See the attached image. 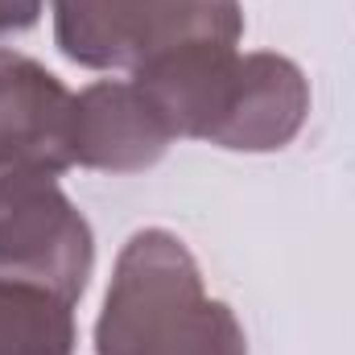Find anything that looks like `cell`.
Masks as SVG:
<instances>
[{
	"instance_id": "277c9868",
	"label": "cell",
	"mask_w": 355,
	"mask_h": 355,
	"mask_svg": "<svg viewBox=\"0 0 355 355\" xmlns=\"http://www.w3.org/2000/svg\"><path fill=\"white\" fill-rule=\"evenodd\" d=\"M75 95L42 62L0 50V174H62L71 149Z\"/></svg>"
},
{
	"instance_id": "7a4b0ae2",
	"label": "cell",
	"mask_w": 355,
	"mask_h": 355,
	"mask_svg": "<svg viewBox=\"0 0 355 355\" xmlns=\"http://www.w3.org/2000/svg\"><path fill=\"white\" fill-rule=\"evenodd\" d=\"M240 0H54V42L87 71H141L194 42H240Z\"/></svg>"
},
{
	"instance_id": "6da1fadb",
	"label": "cell",
	"mask_w": 355,
	"mask_h": 355,
	"mask_svg": "<svg viewBox=\"0 0 355 355\" xmlns=\"http://www.w3.org/2000/svg\"><path fill=\"white\" fill-rule=\"evenodd\" d=\"M95 355H248V339L236 310L207 293L190 248L145 227L116 257Z\"/></svg>"
},
{
	"instance_id": "5b68a950",
	"label": "cell",
	"mask_w": 355,
	"mask_h": 355,
	"mask_svg": "<svg viewBox=\"0 0 355 355\" xmlns=\"http://www.w3.org/2000/svg\"><path fill=\"white\" fill-rule=\"evenodd\" d=\"M170 141V128L132 79H99L75 95V166L103 174H137L157 166Z\"/></svg>"
},
{
	"instance_id": "52a82bcc",
	"label": "cell",
	"mask_w": 355,
	"mask_h": 355,
	"mask_svg": "<svg viewBox=\"0 0 355 355\" xmlns=\"http://www.w3.org/2000/svg\"><path fill=\"white\" fill-rule=\"evenodd\" d=\"M75 302L58 289L0 272V355H75Z\"/></svg>"
},
{
	"instance_id": "8992f818",
	"label": "cell",
	"mask_w": 355,
	"mask_h": 355,
	"mask_svg": "<svg viewBox=\"0 0 355 355\" xmlns=\"http://www.w3.org/2000/svg\"><path fill=\"white\" fill-rule=\"evenodd\" d=\"M306 116H310V79L293 58L272 50L240 54L236 87L227 95L211 145L232 153H277L302 132Z\"/></svg>"
},
{
	"instance_id": "ba28073f",
	"label": "cell",
	"mask_w": 355,
	"mask_h": 355,
	"mask_svg": "<svg viewBox=\"0 0 355 355\" xmlns=\"http://www.w3.org/2000/svg\"><path fill=\"white\" fill-rule=\"evenodd\" d=\"M46 0H0V37L8 33H25L37 25Z\"/></svg>"
},
{
	"instance_id": "3957f363",
	"label": "cell",
	"mask_w": 355,
	"mask_h": 355,
	"mask_svg": "<svg viewBox=\"0 0 355 355\" xmlns=\"http://www.w3.org/2000/svg\"><path fill=\"white\" fill-rule=\"evenodd\" d=\"M95 268V236L54 174H0V272L79 302Z\"/></svg>"
}]
</instances>
